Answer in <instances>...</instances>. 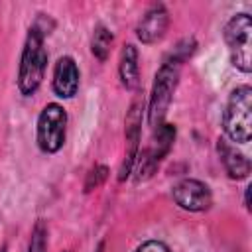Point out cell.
I'll use <instances>...</instances> for the list:
<instances>
[{"label": "cell", "mask_w": 252, "mask_h": 252, "mask_svg": "<svg viewBox=\"0 0 252 252\" xmlns=\"http://www.w3.org/2000/svg\"><path fill=\"white\" fill-rule=\"evenodd\" d=\"M45 67H47V53L43 47V33L37 28H32L26 37V45L20 61V73H18V87L22 94L30 96L37 91Z\"/></svg>", "instance_id": "obj_1"}, {"label": "cell", "mask_w": 252, "mask_h": 252, "mask_svg": "<svg viewBox=\"0 0 252 252\" xmlns=\"http://www.w3.org/2000/svg\"><path fill=\"white\" fill-rule=\"evenodd\" d=\"M67 112L61 104H47L37 118V144L45 154L57 152L65 142Z\"/></svg>", "instance_id": "obj_5"}, {"label": "cell", "mask_w": 252, "mask_h": 252, "mask_svg": "<svg viewBox=\"0 0 252 252\" xmlns=\"http://www.w3.org/2000/svg\"><path fill=\"white\" fill-rule=\"evenodd\" d=\"M222 126L226 136L232 142L246 144L252 134V89L250 87H238L232 91L224 114H222Z\"/></svg>", "instance_id": "obj_2"}, {"label": "cell", "mask_w": 252, "mask_h": 252, "mask_svg": "<svg viewBox=\"0 0 252 252\" xmlns=\"http://www.w3.org/2000/svg\"><path fill=\"white\" fill-rule=\"evenodd\" d=\"M118 75L120 81L126 89H136L140 83V73H138V51L132 43L124 45L120 53V63H118Z\"/></svg>", "instance_id": "obj_10"}, {"label": "cell", "mask_w": 252, "mask_h": 252, "mask_svg": "<svg viewBox=\"0 0 252 252\" xmlns=\"http://www.w3.org/2000/svg\"><path fill=\"white\" fill-rule=\"evenodd\" d=\"M100 250H102V246H100ZM100 250H98V252H100Z\"/></svg>", "instance_id": "obj_15"}, {"label": "cell", "mask_w": 252, "mask_h": 252, "mask_svg": "<svg viewBox=\"0 0 252 252\" xmlns=\"http://www.w3.org/2000/svg\"><path fill=\"white\" fill-rule=\"evenodd\" d=\"M136 252H171V250L163 242H159V240H148V242L140 244L136 248Z\"/></svg>", "instance_id": "obj_14"}, {"label": "cell", "mask_w": 252, "mask_h": 252, "mask_svg": "<svg viewBox=\"0 0 252 252\" xmlns=\"http://www.w3.org/2000/svg\"><path fill=\"white\" fill-rule=\"evenodd\" d=\"M177 77H179V65L173 61H165L156 75L152 96H150V124L154 128L163 122V116L167 112V106L171 102V96L177 85Z\"/></svg>", "instance_id": "obj_4"}, {"label": "cell", "mask_w": 252, "mask_h": 252, "mask_svg": "<svg viewBox=\"0 0 252 252\" xmlns=\"http://www.w3.org/2000/svg\"><path fill=\"white\" fill-rule=\"evenodd\" d=\"M106 173H108V169H106L104 165H96V167H93V169L89 171V177H87L85 189H87V191L96 189V187L106 179Z\"/></svg>", "instance_id": "obj_13"}, {"label": "cell", "mask_w": 252, "mask_h": 252, "mask_svg": "<svg viewBox=\"0 0 252 252\" xmlns=\"http://www.w3.org/2000/svg\"><path fill=\"white\" fill-rule=\"evenodd\" d=\"M167 26H169L167 10L161 4H158V6H152L142 16V20L136 28V35L142 43H156L165 35Z\"/></svg>", "instance_id": "obj_7"}, {"label": "cell", "mask_w": 252, "mask_h": 252, "mask_svg": "<svg viewBox=\"0 0 252 252\" xmlns=\"http://www.w3.org/2000/svg\"><path fill=\"white\" fill-rule=\"evenodd\" d=\"M175 203L185 211H207L213 203L211 189L197 179H183L173 187Z\"/></svg>", "instance_id": "obj_6"}, {"label": "cell", "mask_w": 252, "mask_h": 252, "mask_svg": "<svg viewBox=\"0 0 252 252\" xmlns=\"http://www.w3.org/2000/svg\"><path fill=\"white\" fill-rule=\"evenodd\" d=\"M79 89V69L71 57H61L53 69V91L61 98H71Z\"/></svg>", "instance_id": "obj_8"}, {"label": "cell", "mask_w": 252, "mask_h": 252, "mask_svg": "<svg viewBox=\"0 0 252 252\" xmlns=\"http://www.w3.org/2000/svg\"><path fill=\"white\" fill-rule=\"evenodd\" d=\"M224 39L230 49V57L234 67H238L244 73H250L252 69V55H250V45H252V22L248 14H238L230 18V22L224 28Z\"/></svg>", "instance_id": "obj_3"}, {"label": "cell", "mask_w": 252, "mask_h": 252, "mask_svg": "<svg viewBox=\"0 0 252 252\" xmlns=\"http://www.w3.org/2000/svg\"><path fill=\"white\" fill-rule=\"evenodd\" d=\"M110 45H112V33L104 26L94 28V33H93V39H91L93 55L98 57L100 61H106V57L110 53Z\"/></svg>", "instance_id": "obj_11"}, {"label": "cell", "mask_w": 252, "mask_h": 252, "mask_svg": "<svg viewBox=\"0 0 252 252\" xmlns=\"http://www.w3.org/2000/svg\"><path fill=\"white\" fill-rule=\"evenodd\" d=\"M45 238H47V230H45L43 222H37L33 232H32V240H30V250L28 252H45Z\"/></svg>", "instance_id": "obj_12"}, {"label": "cell", "mask_w": 252, "mask_h": 252, "mask_svg": "<svg viewBox=\"0 0 252 252\" xmlns=\"http://www.w3.org/2000/svg\"><path fill=\"white\" fill-rule=\"evenodd\" d=\"M219 154H220V159L224 163L226 173L232 179H242L250 173V163H248L246 156L242 152H238L230 142L219 140Z\"/></svg>", "instance_id": "obj_9"}]
</instances>
